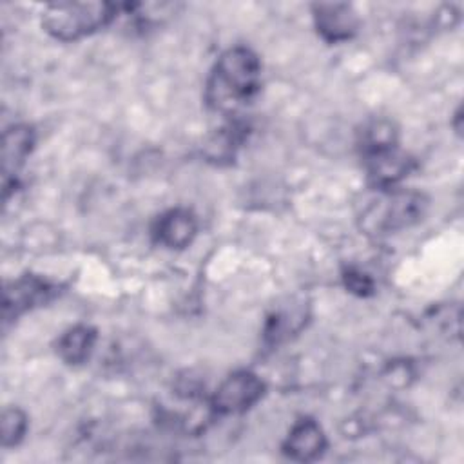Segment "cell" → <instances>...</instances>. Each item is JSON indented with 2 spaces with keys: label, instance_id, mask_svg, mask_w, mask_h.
<instances>
[{
  "label": "cell",
  "instance_id": "obj_1",
  "mask_svg": "<svg viewBox=\"0 0 464 464\" xmlns=\"http://www.w3.org/2000/svg\"><path fill=\"white\" fill-rule=\"evenodd\" d=\"M259 87V56L245 45H236L216 60L205 85V102L219 114L237 116L241 109L254 102Z\"/></svg>",
  "mask_w": 464,
  "mask_h": 464
},
{
  "label": "cell",
  "instance_id": "obj_2",
  "mask_svg": "<svg viewBox=\"0 0 464 464\" xmlns=\"http://www.w3.org/2000/svg\"><path fill=\"white\" fill-rule=\"evenodd\" d=\"M428 208V198L417 190L381 188L361 212V228L366 234L382 236L413 227L422 219Z\"/></svg>",
  "mask_w": 464,
  "mask_h": 464
},
{
  "label": "cell",
  "instance_id": "obj_3",
  "mask_svg": "<svg viewBox=\"0 0 464 464\" xmlns=\"http://www.w3.org/2000/svg\"><path fill=\"white\" fill-rule=\"evenodd\" d=\"M116 13L111 2H53L42 13V25L53 38L74 42L109 25Z\"/></svg>",
  "mask_w": 464,
  "mask_h": 464
},
{
  "label": "cell",
  "instance_id": "obj_4",
  "mask_svg": "<svg viewBox=\"0 0 464 464\" xmlns=\"http://www.w3.org/2000/svg\"><path fill=\"white\" fill-rule=\"evenodd\" d=\"M265 393V382L248 370L225 377L210 397L216 415H237L250 410Z\"/></svg>",
  "mask_w": 464,
  "mask_h": 464
},
{
  "label": "cell",
  "instance_id": "obj_5",
  "mask_svg": "<svg viewBox=\"0 0 464 464\" xmlns=\"http://www.w3.org/2000/svg\"><path fill=\"white\" fill-rule=\"evenodd\" d=\"M56 286L38 276H20L4 286V319L11 321L53 299Z\"/></svg>",
  "mask_w": 464,
  "mask_h": 464
},
{
  "label": "cell",
  "instance_id": "obj_6",
  "mask_svg": "<svg viewBox=\"0 0 464 464\" xmlns=\"http://www.w3.org/2000/svg\"><path fill=\"white\" fill-rule=\"evenodd\" d=\"M312 16L317 33L330 44L346 42L359 29V16L350 4L319 2L312 5Z\"/></svg>",
  "mask_w": 464,
  "mask_h": 464
},
{
  "label": "cell",
  "instance_id": "obj_7",
  "mask_svg": "<svg viewBox=\"0 0 464 464\" xmlns=\"http://www.w3.org/2000/svg\"><path fill=\"white\" fill-rule=\"evenodd\" d=\"M34 130L25 123L11 125L4 130L2 138V176H4V194L14 183L16 174L25 165L33 147H34Z\"/></svg>",
  "mask_w": 464,
  "mask_h": 464
},
{
  "label": "cell",
  "instance_id": "obj_8",
  "mask_svg": "<svg viewBox=\"0 0 464 464\" xmlns=\"http://www.w3.org/2000/svg\"><path fill=\"white\" fill-rule=\"evenodd\" d=\"M198 234V219L188 208H170L152 225V237L165 248L179 250L188 246Z\"/></svg>",
  "mask_w": 464,
  "mask_h": 464
},
{
  "label": "cell",
  "instance_id": "obj_9",
  "mask_svg": "<svg viewBox=\"0 0 464 464\" xmlns=\"http://www.w3.org/2000/svg\"><path fill=\"white\" fill-rule=\"evenodd\" d=\"M281 448L288 459L310 462L319 459L326 450V437L314 419L304 417L294 422Z\"/></svg>",
  "mask_w": 464,
  "mask_h": 464
},
{
  "label": "cell",
  "instance_id": "obj_10",
  "mask_svg": "<svg viewBox=\"0 0 464 464\" xmlns=\"http://www.w3.org/2000/svg\"><path fill=\"white\" fill-rule=\"evenodd\" d=\"M368 179L375 188H393L411 170V160L399 147L364 158Z\"/></svg>",
  "mask_w": 464,
  "mask_h": 464
},
{
  "label": "cell",
  "instance_id": "obj_11",
  "mask_svg": "<svg viewBox=\"0 0 464 464\" xmlns=\"http://www.w3.org/2000/svg\"><path fill=\"white\" fill-rule=\"evenodd\" d=\"M96 339L98 334L92 326L76 324L60 335L56 343V353L65 364H82L91 357Z\"/></svg>",
  "mask_w": 464,
  "mask_h": 464
},
{
  "label": "cell",
  "instance_id": "obj_12",
  "mask_svg": "<svg viewBox=\"0 0 464 464\" xmlns=\"http://www.w3.org/2000/svg\"><path fill=\"white\" fill-rule=\"evenodd\" d=\"M399 132L397 127L384 118L368 121L362 130L359 132V147L362 150V156L379 154L390 149L399 147Z\"/></svg>",
  "mask_w": 464,
  "mask_h": 464
},
{
  "label": "cell",
  "instance_id": "obj_13",
  "mask_svg": "<svg viewBox=\"0 0 464 464\" xmlns=\"http://www.w3.org/2000/svg\"><path fill=\"white\" fill-rule=\"evenodd\" d=\"M245 125L239 120H234L230 123H227L223 129H219L205 145L207 149V156L210 160H230L236 152V149L239 147V143L245 138Z\"/></svg>",
  "mask_w": 464,
  "mask_h": 464
},
{
  "label": "cell",
  "instance_id": "obj_14",
  "mask_svg": "<svg viewBox=\"0 0 464 464\" xmlns=\"http://www.w3.org/2000/svg\"><path fill=\"white\" fill-rule=\"evenodd\" d=\"M27 431V415L16 408H4L2 420H0V439L4 448L18 446Z\"/></svg>",
  "mask_w": 464,
  "mask_h": 464
},
{
  "label": "cell",
  "instance_id": "obj_15",
  "mask_svg": "<svg viewBox=\"0 0 464 464\" xmlns=\"http://www.w3.org/2000/svg\"><path fill=\"white\" fill-rule=\"evenodd\" d=\"M343 279H344L346 288H348L350 292H353V294L368 295V294H372V290H373L372 279H370L366 274H362V272H359V270H355V268H348V270L344 272Z\"/></svg>",
  "mask_w": 464,
  "mask_h": 464
}]
</instances>
